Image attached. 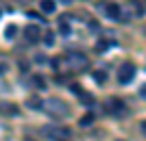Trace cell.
I'll return each instance as SVG.
<instances>
[{"instance_id":"1","label":"cell","mask_w":146,"mask_h":141,"mask_svg":"<svg viewBox=\"0 0 146 141\" xmlns=\"http://www.w3.org/2000/svg\"><path fill=\"white\" fill-rule=\"evenodd\" d=\"M44 109H46V113H50L52 117H66L70 111H68V106H66V102H61L59 98H48L46 102H44Z\"/></svg>"},{"instance_id":"2","label":"cell","mask_w":146,"mask_h":141,"mask_svg":"<svg viewBox=\"0 0 146 141\" xmlns=\"http://www.w3.org/2000/svg\"><path fill=\"white\" fill-rule=\"evenodd\" d=\"M133 76H135V65L133 63H122L120 65V70H118V80H120L122 85H127V83H131L133 80Z\"/></svg>"},{"instance_id":"3","label":"cell","mask_w":146,"mask_h":141,"mask_svg":"<svg viewBox=\"0 0 146 141\" xmlns=\"http://www.w3.org/2000/svg\"><path fill=\"white\" fill-rule=\"evenodd\" d=\"M44 135H46V137H52V139H59V141H61V137L70 135V130H68V128H57V126H48V128H44Z\"/></svg>"},{"instance_id":"4","label":"cell","mask_w":146,"mask_h":141,"mask_svg":"<svg viewBox=\"0 0 146 141\" xmlns=\"http://www.w3.org/2000/svg\"><path fill=\"white\" fill-rule=\"evenodd\" d=\"M68 63H70L74 70H76V68H87V56L81 54V52H79V54H70V56H68Z\"/></svg>"},{"instance_id":"5","label":"cell","mask_w":146,"mask_h":141,"mask_svg":"<svg viewBox=\"0 0 146 141\" xmlns=\"http://www.w3.org/2000/svg\"><path fill=\"white\" fill-rule=\"evenodd\" d=\"M105 11H107V15H109L111 20H120V7H118L116 2H109V5H105Z\"/></svg>"},{"instance_id":"6","label":"cell","mask_w":146,"mask_h":141,"mask_svg":"<svg viewBox=\"0 0 146 141\" xmlns=\"http://www.w3.org/2000/svg\"><path fill=\"white\" fill-rule=\"evenodd\" d=\"M39 7H42L44 13H55V9H57L55 0H42V2H39Z\"/></svg>"},{"instance_id":"7","label":"cell","mask_w":146,"mask_h":141,"mask_svg":"<svg viewBox=\"0 0 146 141\" xmlns=\"http://www.w3.org/2000/svg\"><path fill=\"white\" fill-rule=\"evenodd\" d=\"M24 33H26V37H29L31 41H37V39H39V28H37V26H26Z\"/></svg>"},{"instance_id":"8","label":"cell","mask_w":146,"mask_h":141,"mask_svg":"<svg viewBox=\"0 0 146 141\" xmlns=\"http://www.w3.org/2000/svg\"><path fill=\"white\" fill-rule=\"evenodd\" d=\"M59 33L61 37H70V33H72V28H70V24H68V20H59Z\"/></svg>"},{"instance_id":"9","label":"cell","mask_w":146,"mask_h":141,"mask_svg":"<svg viewBox=\"0 0 146 141\" xmlns=\"http://www.w3.org/2000/svg\"><path fill=\"white\" fill-rule=\"evenodd\" d=\"M107 104H109V111H113V113H122L124 111V104H122L120 100H109Z\"/></svg>"},{"instance_id":"10","label":"cell","mask_w":146,"mask_h":141,"mask_svg":"<svg viewBox=\"0 0 146 141\" xmlns=\"http://www.w3.org/2000/svg\"><path fill=\"white\" fill-rule=\"evenodd\" d=\"M94 119H96V117L92 115V113H87V115H83L79 119V126H83V128H87V126H92V124H94Z\"/></svg>"},{"instance_id":"11","label":"cell","mask_w":146,"mask_h":141,"mask_svg":"<svg viewBox=\"0 0 146 141\" xmlns=\"http://www.w3.org/2000/svg\"><path fill=\"white\" fill-rule=\"evenodd\" d=\"M26 104H29L31 109H42V106H44V102H42L39 98H35V96H33V98H29V100H26Z\"/></svg>"},{"instance_id":"12","label":"cell","mask_w":146,"mask_h":141,"mask_svg":"<svg viewBox=\"0 0 146 141\" xmlns=\"http://www.w3.org/2000/svg\"><path fill=\"white\" fill-rule=\"evenodd\" d=\"M5 35H7V39H13V37L18 35V26H15V24H9L5 28Z\"/></svg>"},{"instance_id":"13","label":"cell","mask_w":146,"mask_h":141,"mask_svg":"<svg viewBox=\"0 0 146 141\" xmlns=\"http://www.w3.org/2000/svg\"><path fill=\"white\" fill-rule=\"evenodd\" d=\"M94 80H96L98 85H103L105 80H107V74H105L103 70H96V72H94Z\"/></svg>"},{"instance_id":"14","label":"cell","mask_w":146,"mask_h":141,"mask_svg":"<svg viewBox=\"0 0 146 141\" xmlns=\"http://www.w3.org/2000/svg\"><path fill=\"white\" fill-rule=\"evenodd\" d=\"M79 100L83 102V104H94V98H92L90 93H85V91H83V93L79 96Z\"/></svg>"},{"instance_id":"15","label":"cell","mask_w":146,"mask_h":141,"mask_svg":"<svg viewBox=\"0 0 146 141\" xmlns=\"http://www.w3.org/2000/svg\"><path fill=\"white\" fill-rule=\"evenodd\" d=\"M33 83H35V87H39V89L46 87V80H44L42 76H33Z\"/></svg>"},{"instance_id":"16","label":"cell","mask_w":146,"mask_h":141,"mask_svg":"<svg viewBox=\"0 0 146 141\" xmlns=\"http://www.w3.org/2000/svg\"><path fill=\"white\" fill-rule=\"evenodd\" d=\"M44 43H46V46H52V43H55V33H46V37H44Z\"/></svg>"},{"instance_id":"17","label":"cell","mask_w":146,"mask_h":141,"mask_svg":"<svg viewBox=\"0 0 146 141\" xmlns=\"http://www.w3.org/2000/svg\"><path fill=\"white\" fill-rule=\"evenodd\" d=\"M70 89H72V93H76V96H81V93H83V89H81L79 85H72Z\"/></svg>"},{"instance_id":"18","label":"cell","mask_w":146,"mask_h":141,"mask_svg":"<svg viewBox=\"0 0 146 141\" xmlns=\"http://www.w3.org/2000/svg\"><path fill=\"white\" fill-rule=\"evenodd\" d=\"M140 96H142V98H146V85L140 87Z\"/></svg>"},{"instance_id":"19","label":"cell","mask_w":146,"mask_h":141,"mask_svg":"<svg viewBox=\"0 0 146 141\" xmlns=\"http://www.w3.org/2000/svg\"><path fill=\"white\" fill-rule=\"evenodd\" d=\"M29 18H33V20H39V15H37L35 11H29Z\"/></svg>"},{"instance_id":"20","label":"cell","mask_w":146,"mask_h":141,"mask_svg":"<svg viewBox=\"0 0 146 141\" xmlns=\"http://www.w3.org/2000/svg\"><path fill=\"white\" fill-rule=\"evenodd\" d=\"M7 72V65H0V74H5Z\"/></svg>"},{"instance_id":"21","label":"cell","mask_w":146,"mask_h":141,"mask_svg":"<svg viewBox=\"0 0 146 141\" xmlns=\"http://www.w3.org/2000/svg\"><path fill=\"white\" fill-rule=\"evenodd\" d=\"M142 130H144V132H146V122H144V124H142Z\"/></svg>"},{"instance_id":"22","label":"cell","mask_w":146,"mask_h":141,"mask_svg":"<svg viewBox=\"0 0 146 141\" xmlns=\"http://www.w3.org/2000/svg\"><path fill=\"white\" fill-rule=\"evenodd\" d=\"M61 2H63V5H70V0H61Z\"/></svg>"},{"instance_id":"23","label":"cell","mask_w":146,"mask_h":141,"mask_svg":"<svg viewBox=\"0 0 146 141\" xmlns=\"http://www.w3.org/2000/svg\"><path fill=\"white\" fill-rule=\"evenodd\" d=\"M118 141H122V139H118Z\"/></svg>"}]
</instances>
